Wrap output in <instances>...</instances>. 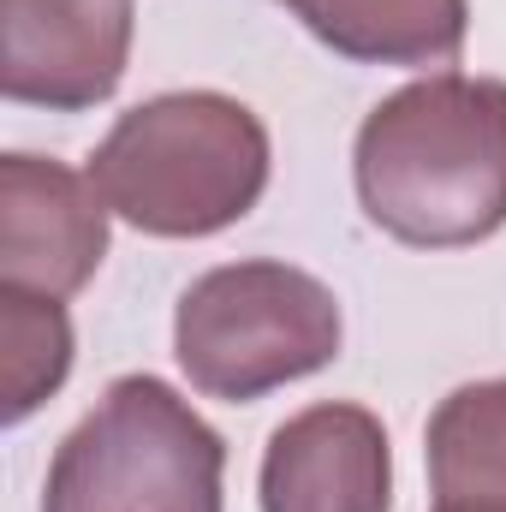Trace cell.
<instances>
[{"label": "cell", "mask_w": 506, "mask_h": 512, "mask_svg": "<svg viewBox=\"0 0 506 512\" xmlns=\"http://www.w3.org/2000/svg\"><path fill=\"white\" fill-rule=\"evenodd\" d=\"M352 185L387 239L465 251L506 227V84L429 72L381 96L352 143Z\"/></svg>", "instance_id": "6da1fadb"}, {"label": "cell", "mask_w": 506, "mask_h": 512, "mask_svg": "<svg viewBox=\"0 0 506 512\" xmlns=\"http://www.w3.org/2000/svg\"><path fill=\"white\" fill-rule=\"evenodd\" d=\"M268 167V126L239 96L167 90L120 114L84 173L137 233L215 239L262 203Z\"/></svg>", "instance_id": "7a4b0ae2"}, {"label": "cell", "mask_w": 506, "mask_h": 512, "mask_svg": "<svg viewBox=\"0 0 506 512\" xmlns=\"http://www.w3.org/2000/svg\"><path fill=\"white\" fill-rule=\"evenodd\" d=\"M340 298L274 256L221 262L179 292L173 358L203 399L251 405L286 382H304L340 358Z\"/></svg>", "instance_id": "3957f363"}, {"label": "cell", "mask_w": 506, "mask_h": 512, "mask_svg": "<svg viewBox=\"0 0 506 512\" xmlns=\"http://www.w3.org/2000/svg\"><path fill=\"white\" fill-rule=\"evenodd\" d=\"M227 441L161 376H120L54 447L42 512H221Z\"/></svg>", "instance_id": "277c9868"}, {"label": "cell", "mask_w": 506, "mask_h": 512, "mask_svg": "<svg viewBox=\"0 0 506 512\" xmlns=\"http://www.w3.org/2000/svg\"><path fill=\"white\" fill-rule=\"evenodd\" d=\"M108 197L90 173L42 155L0 161V286L72 298L108 256Z\"/></svg>", "instance_id": "5b68a950"}, {"label": "cell", "mask_w": 506, "mask_h": 512, "mask_svg": "<svg viewBox=\"0 0 506 512\" xmlns=\"http://www.w3.org/2000/svg\"><path fill=\"white\" fill-rule=\"evenodd\" d=\"M131 60V0H6L0 90L18 108L84 114Z\"/></svg>", "instance_id": "8992f818"}, {"label": "cell", "mask_w": 506, "mask_h": 512, "mask_svg": "<svg viewBox=\"0 0 506 512\" xmlns=\"http://www.w3.org/2000/svg\"><path fill=\"white\" fill-rule=\"evenodd\" d=\"M262 512H393V447L370 405L322 399L262 453Z\"/></svg>", "instance_id": "52a82bcc"}, {"label": "cell", "mask_w": 506, "mask_h": 512, "mask_svg": "<svg viewBox=\"0 0 506 512\" xmlns=\"http://www.w3.org/2000/svg\"><path fill=\"white\" fill-rule=\"evenodd\" d=\"M322 48L358 66H453L471 30L465 0H280Z\"/></svg>", "instance_id": "ba28073f"}, {"label": "cell", "mask_w": 506, "mask_h": 512, "mask_svg": "<svg viewBox=\"0 0 506 512\" xmlns=\"http://www.w3.org/2000/svg\"><path fill=\"white\" fill-rule=\"evenodd\" d=\"M435 507H506V376L453 387L423 429Z\"/></svg>", "instance_id": "9c48e42d"}, {"label": "cell", "mask_w": 506, "mask_h": 512, "mask_svg": "<svg viewBox=\"0 0 506 512\" xmlns=\"http://www.w3.org/2000/svg\"><path fill=\"white\" fill-rule=\"evenodd\" d=\"M72 376V316L60 298L0 286V417L24 423Z\"/></svg>", "instance_id": "30bf717a"}, {"label": "cell", "mask_w": 506, "mask_h": 512, "mask_svg": "<svg viewBox=\"0 0 506 512\" xmlns=\"http://www.w3.org/2000/svg\"><path fill=\"white\" fill-rule=\"evenodd\" d=\"M435 512H506V507H471V501H465V507H435Z\"/></svg>", "instance_id": "8fae6325"}]
</instances>
